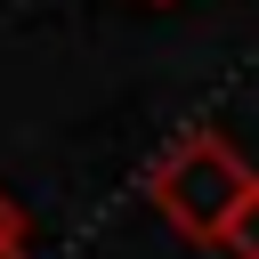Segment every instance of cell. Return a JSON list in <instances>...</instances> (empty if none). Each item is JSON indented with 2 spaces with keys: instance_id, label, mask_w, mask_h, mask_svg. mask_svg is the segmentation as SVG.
Segmentation results:
<instances>
[{
  "instance_id": "4",
  "label": "cell",
  "mask_w": 259,
  "mask_h": 259,
  "mask_svg": "<svg viewBox=\"0 0 259 259\" xmlns=\"http://www.w3.org/2000/svg\"><path fill=\"white\" fill-rule=\"evenodd\" d=\"M146 8H170V0H146Z\"/></svg>"
},
{
  "instance_id": "1",
  "label": "cell",
  "mask_w": 259,
  "mask_h": 259,
  "mask_svg": "<svg viewBox=\"0 0 259 259\" xmlns=\"http://www.w3.org/2000/svg\"><path fill=\"white\" fill-rule=\"evenodd\" d=\"M259 186V170L219 138V130H186V138H170L154 162H146V202H154V219L178 235V243H194V251H219V235H227V219H235V202Z\"/></svg>"
},
{
  "instance_id": "2",
  "label": "cell",
  "mask_w": 259,
  "mask_h": 259,
  "mask_svg": "<svg viewBox=\"0 0 259 259\" xmlns=\"http://www.w3.org/2000/svg\"><path fill=\"white\" fill-rule=\"evenodd\" d=\"M219 251H227V259H259V186H251V194L235 202V219H227Z\"/></svg>"
},
{
  "instance_id": "3",
  "label": "cell",
  "mask_w": 259,
  "mask_h": 259,
  "mask_svg": "<svg viewBox=\"0 0 259 259\" xmlns=\"http://www.w3.org/2000/svg\"><path fill=\"white\" fill-rule=\"evenodd\" d=\"M32 251V227H24V210H16V194L0 186V259H24Z\"/></svg>"
}]
</instances>
